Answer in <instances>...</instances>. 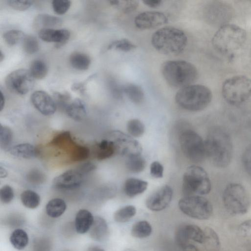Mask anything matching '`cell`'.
I'll return each mask as SVG.
<instances>
[{"instance_id":"6da1fadb","label":"cell","mask_w":251,"mask_h":251,"mask_svg":"<svg viewBox=\"0 0 251 251\" xmlns=\"http://www.w3.org/2000/svg\"><path fill=\"white\" fill-rule=\"evenodd\" d=\"M206 156L219 168H225L230 163L233 145L228 133L223 127H211L204 141Z\"/></svg>"},{"instance_id":"7a4b0ae2","label":"cell","mask_w":251,"mask_h":251,"mask_svg":"<svg viewBox=\"0 0 251 251\" xmlns=\"http://www.w3.org/2000/svg\"><path fill=\"white\" fill-rule=\"evenodd\" d=\"M246 31L242 27L227 24L220 26L212 39V45L220 53L231 59L244 46Z\"/></svg>"},{"instance_id":"3957f363","label":"cell","mask_w":251,"mask_h":251,"mask_svg":"<svg viewBox=\"0 0 251 251\" xmlns=\"http://www.w3.org/2000/svg\"><path fill=\"white\" fill-rule=\"evenodd\" d=\"M186 34L173 26H166L156 30L152 35L151 42L154 48L160 53L168 55L181 53L187 45Z\"/></svg>"},{"instance_id":"277c9868","label":"cell","mask_w":251,"mask_h":251,"mask_svg":"<svg viewBox=\"0 0 251 251\" xmlns=\"http://www.w3.org/2000/svg\"><path fill=\"white\" fill-rule=\"evenodd\" d=\"M161 71L169 85L180 89L191 85L198 76L196 67L191 63L183 60L165 61L161 66Z\"/></svg>"},{"instance_id":"5b68a950","label":"cell","mask_w":251,"mask_h":251,"mask_svg":"<svg viewBox=\"0 0 251 251\" xmlns=\"http://www.w3.org/2000/svg\"><path fill=\"white\" fill-rule=\"evenodd\" d=\"M212 93L206 86L191 84L180 89L176 93L175 100L182 108L199 111L205 108L211 102Z\"/></svg>"},{"instance_id":"8992f818","label":"cell","mask_w":251,"mask_h":251,"mask_svg":"<svg viewBox=\"0 0 251 251\" xmlns=\"http://www.w3.org/2000/svg\"><path fill=\"white\" fill-rule=\"evenodd\" d=\"M222 94L231 105L242 104L251 97V79L243 75L228 78L223 83Z\"/></svg>"},{"instance_id":"52a82bcc","label":"cell","mask_w":251,"mask_h":251,"mask_svg":"<svg viewBox=\"0 0 251 251\" xmlns=\"http://www.w3.org/2000/svg\"><path fill=\"white\" fill-rule=\"evenodd\" d=\"M211 189L210 180L203 168L195 165L187 168L182 180V192L185 196L206 195Z\"/></svg>"},{"instance_id":"ba28073f","label":"cell","mask_w":251,"mask_h":251,"mask_svg":"<svg viewBox=\"0 0 251 251\" xmlns=\"http://www.w3.org/2000/svg\"><path fill=\"white\" fill-rule=\"evenodd\" d=\"M223 202L226 210L230 214L241 215L246 213L250 206L247 190L241 184L230 183L223 193Z\"/></svg>"},{"instance_id":"9c48e42d","label":"cell","mask_w":251,"mask_h":251,"mask_svg":"<svg viewBox=\"0 0 251 251\" xmlns=\"http://www.w3.org/2000/svg\"><path fill=\"white\" fill-rule=\"evenodd\" d=\"M179 142L182 151L191 161L201 162L207 157L204 141L195 131L188 129L183 131Z\"/></svg>"},{"instance_id":"30bf717a","label":"cell","mask_w":251,"mask_h":251,"mask_svg":"<svg viewBox=\"0 0 251 251\" xmlns=\"http://www.w3.org/2000/svg\"><path fill=\"white\" fill-rule=\"evenodd\" d=\"M178 207L185 215L200 220L208 219L213 213L211 203L200 195L185 196L179 201Z\"/></svg>"},{"instance_id":"8fae6325","label":"cell","mask_w":251,"mask_h":251,"mask_svg":"<svg viewBox=\"0 0 251 251\" xmlns=\"http://www.w3.org/2000/svg\"><path fill=\"white\" fill-rule=\"evenodd\" d=\"M106 139L111 141L114 144L116 153L126 158L141 154L142 147L140 143L131 136L122 131L113 130L110 131Z\"/></svg>"},{"instance_id":"7c38bea8","label":"cell","mask_w":251,"mask_h":251,"mask_svg":"<svg viewBox=\"0 0 251 251\" xmlns=\"http://www.w3.org/2000/svg\"><path fill=\"white\" fill-rule=\"evenodd\" d=\"M5 83L6 87L11 92L23 95L33 88L34 78L29 70L20 69L8 74L5 78Z\"/></svg>"},{"instance_id":"4fadbf2b","label":"cell","mask_w":251,"mask_h":251,"mask_svg":"<svg viewBox=\"0 0 251 251\" xmlns=\"http://www.w3.org/2000/svg\"><path fill=\"white\" fill-rule=\"evenodd\" d=\"M206 13L210 23L220 27L228 24L233 15L231 6L221 1H215L208 5Z\"/></svg>"},{"instance_id":"5bb4252c","label":"cell","mask_w":251,"mask_h":251,"mask_svg":"<svg viewBox=\"0 0 251 251\" xmlns=\"http://www.w3.org/2000/svg\"><path fill=\"white\" fill-rule=\"evenodd\" d=\"M167 16L158 11H145L134 19L135 25L139 29L146 30L160 26L168 23Z\"/></svg>"},{"instance_id":"9a60e30c","label":"cell","mask_w":251,"mask_h":251,"mask_svg":"<svg viewBox=\"0 0 251 251\" xmlns=\"http://www.w3.org/2000/svg\"><path fill=\"white\" fill-rule=\"evenodd\" d=\"M173 190L168 185H164L151 195L147 199V207L153 211H159L167 207L173 197Z\"/></svg>"},{"instance_id":"2e32d148","label":"cell","mask_w":251,"mask_h":251,"mask_svg":"<svg viewBox=\"0 0 251 251\" xmlns=\"http://www.w3.org/2000/svg\"><path fill=\"white\" fill-rule=\"evenodd\" d=\"M30 99L34 107L43 115H52L57 109L53 98L45 91L38 90L34 92Z\"/></svg>"},{"instance_id":"e0dca14e","label":"cell","mask_w":251,"mask_h":251,"mask_svg":"<svg viewBox=\"0 0 251 251\" xmlns=\"http://www.w3.org/2000/svg\"><path fill=\"white\" fill-rule=\"evenodd\" d=\"M82 182V174L78 171L71 170L55 177L53 185L58 189L70 190L78 188Z\"/></svg>"},{"instance_id":"ac0fdd59","label":"cell","mask_w":251,"mask_h":251,"mask_svg":"<svg viewBox=\"0 0 251 251\" xmlns=\"http://www.w3.org/2000/svg\"><path fill=\"white\" fill-rule=\"evenodd\" d=\"M38 35L45 42L55 43L58 47L67 42L70 37V32L66 29L47 28L40 30Z\"/></svg>"},{"instance_id":"d6986e66","label":"cell","mask_w":251,"mask_h":251,"mask_svg":"<svg viewBox=\"0 0 251 251\" xmlns=\"http://www.w3.org/2000/svg\"><path fill=\"white\" fill-rule=\"evenodd\" d=\"M94 221L92 213L86 209L79 210L75 218V226L76 232L84 234L91 228Z\"/></svg>"},{"instance_id":"ffe728a7","label":"cell","mask_w":251,"mask_h":251,"mask_svg":"<svg viewBox=\"0 0 251 251\" xmlns=\"http://www.w3.org/2000/svg\"><path fill=\"white\" fill-rule=\"evenodd\" d=\"M62 24V19L59 17L47 14H40L35 17L33 27L35 30L39 31L43 29L60 26Z\"/></svg>"},{"instance_id":"44dd1931","label":"cell","mask_w":251,"mask_h":251,"mask_svg":"<svg viewBox=\"0 0 251 251\" xmlns=\"http://www.w3.org/2000/svg\"><path fill=\"white\" fill-rule=\"evenodd\" d=\"M89 234L91 238L95 241L101 242L105 240L109 234L108 227L105 220L99 216L94 217Z\"/></svg>"},{"instance_id":"7402d4cb","label":"cell","mask_w":251,"mask_h":251,"mask_svg":"<svg viewBox=\"0 0 251 251\" xmlns=\"http://www.w3.org/2000/svg\"><path fill=\"white\" fill-rule=\"evenodd\" d=\"M9 153L18 158L31 159L38 154L37 149L32 145L23 143L15 145L8 149Z\"/></svg>"},{"instance_id":"603a6c76","label":"cell","mask_w":251,"mask_h":251,"mask_svg":"<svg viewBox=\"0 0 251 251\" xmlns=\"http://www.w3.org/2000/svg\"><path fill=\"white\" fill-rule=\"evenodd\" d=\"M148 182L135 178L127 179L124 184L125 194L129 197H133L143 193L147 188Z\"/></svg>"},{"instance_id":"cb8c5ba5","label":"cell","mask_w":251,"mask_h":251,"mask_svg":"<svg viewBox=\"0 0 251 251\" xmlns=\"http://www.w3.org/2000/svg\"><path fill=\"white\" fill-rule=\"evenodd\" d=\"M65 112L71 119L80 121L86 115V108L84 102L79 99H75L67 107Z\"/></svg>"},{"instance_id":"d4e9b609","label":"cell","mask_w":251,"mask_h":251,"mask_svg":"<svg viewBox=\"0 0 251 251\" xmlns=\"http://www.w3.org/2000/svg\"><path fill=\"white\" fill-rule=\"evenodd\" d=\"M50 144L62 150H70V153L76 144L69 131H64L56 135Z\"/></svg>"},{"instance_id":"484cf974","label":"cell","mask_w":251,"mask_h":251,"mask_svg":"<svg viewBox=\"0 0 251 251\" xmlns=\"http://www.w3.org/2000/svg\"><path fill=\"white\" fill-rule=\"evenodd\" d=\"M67 205L65 201L60 198H54L47 203L46 206L47 214L51 218H58L65 211Z\"/></svg>"},{"instance_id":"4316f807","label":"cell","mask_w":251,"mask_h":251,"mask_svg":"<svg viewBox=\"0 0 251 251\" xmlns=\"http://www.w3.org/2000/svg\"><path fill=\"white\" fill-rule=\"evenodd\" d=\"M96 147V156L100 160L108 158L116 153L113 143L107 139L102 140Z\"/></svg>"},{"instance_id":"83f0119b","label":"cell","mask_w":251,"mask_h":251,"mask_svg":"<svg viewBox=\"0 0 251 251\" xmlns=\"http://www.w3.org/2000/svg\"><path fill=\"white\" fill-rule=\"evenodd\" d=\"M9 240L15 249L22 250L27 245L29 239L27 233L24 230L17 228L12 232Z\"/></svg>"},{"instance_id":"f1b7e54d","label":"cell","mask_w":251,"mask_h":251,"mask_svg":"<svg viewBox=\"0 0 251 251\" xmlns=\"http://www.w3.org/2000/svg\"><path fill=\"white\" fill-rule=\"evenodd\" d=\"M70 62L74 68L79 70H86L89 67L91 59L86 54L75 52L70 56Z\"/></svg>"},{"instance_id":"f546056e","label":"cell","mask_w":251,"mask_h":251,"mask_svg":"<svg viewBox=\"0 0 251 251\" xmlns=\"http://www.w3.org/2000/svg\"><path fill=\"white\" fill-rule=\"evenodd\" d=\"M124 92L131 101L140 104L144 99V93L142 88L134 84H128L124 86Z\"/></svg>"},{"instance_id":"4dcf8cb0","label":"cell","mask_w":251,"mask_h":251,"mask_svg":"<svg viewBox=\"0 0 251 251\" xmlns=\"http://www.w3.org/2000/svg\"><path fill=\"white\" fill-rule=\"evenodd\" d=\"M152 232L150 224L146 221H140L135 223L131 230V235L136 238H144L149 236Z\"/></svg>"},{"instance_id":"1f68e13d","label":"cell","mask_w":251,"mask_h":251,"mask_svg":"<svg viewBox=\"0 0 251 251\" xmlns=\"http://www.w3.org/2000/svg\"><path fill=\"white\" fill-rule=\"evenodd\" d=\"M186 235L189 240H193L200 244L205 242V237L204 230L193 224L184 226Z\"/></svg>"},{"instance_id":"d6a6232c","label":"cell","mask_w":251,"mask_h":251,"mask_svg":"<svg viewBox=\"0 0 251 251\" xmlns=\"http://www.w3.org/2000/svg\"><path fill=\"white\" fill-rule=\"evenodd\" d=\"M20 198L23 204L30 209L36 208L40 203V196L36 192L30 190L23 192Z\"/></svg>"},{"instance_id":"836d02e7","label":"cell","mask_w":251,"mask_h":251,"mask_svg":"<svg viewBox=\"0 0 251 251\" xmlns=\"http://www.w3.org/2000/svg\"><path fill=\"white\" fill-rule=\"evenodd\" d=\"M126 164L130 172L138 173L144 170L146 161L141 154L134 155L126 158Z\"/></svg>"},{"instance_id":"e575fe53","label":"cell","mask_w":251,"mask_h":251,"mask_svg":"<svg viewBox=\"0 0 251 251\" xmlns=\"http://www.w3.org/2000/svg\"><path fill=\"white\" fill-rule=\"evenodd\" d=\"M206 243L210 251H219L220 249V241L216 231L209 227L204 229Z\"/></svg>"},{"instance_id":"d590c367","label":"cell","mask_w":251,"mask_h":251,"mask_svg":"<svg viewBox=\"0 0 251 251\" xmlns=\"http://www.w3.org/2000/svg\"><path fill=\"white\" fill-rule=\"evenodd\" d=\"M136 213V209L133 205H126L118 210L114 214L115 221L118 223H125L132 218Z\"/></svg>"},{"instance_id":"8d00e7d4","label":"cell","mask_w":251,"mask_h":251,"mask_svg":"<svg viewBox=\"0 0 251 251\" xmlns=\"http://www.w3.org/2000/svg\"><path fill=\"white\" fill-rule=\"evenodd\" d=\"M29 71L34 78L41 79L46 76L48 67L44 61L36 59L31 62Z\"/></svg>"},{"instance_id":"74e56055","label":"cell","mask_w":251,"mask_h":251,"mask_svg":"<svg viewBox=\"0 0 251 251\" xmlns=\"http://www.w3.org/2000/svg\"><path fill=\"white\" fill-rule=\"evenodd\" d=\"M127 130L133 137L141 136L145 131V126L143 123L138 119H131L127 123Z\"/></svg>"},{"instance_id":"f35d334b","label":"cell","mask_w":251,"mask_h":251,"mask_svg":"<svg viewBox=\"0 0 251 251\" xmlns=\"http://www.w3.org/2000/svg\"><path fill=\"white\" fill-rule=\"evenodd\" d=\"M26 36L25 33L21 30L12 29L6 31L3 34V38L7 44L13 46L21 40H23Z\"/></svg>"},{"instance_id":"ab89813d","label":"cell","mask_w":251,"mask_h":251,"mask_svg":"<svg viewBox=\"0 0 251 251\" xmlns=\"http://www.w3.org/2000/svg\"><path fill=\"white\" fill-rule=\"evenodd\" d=\"M90 155L89 149L85 146L76 144L71 152L70 158L74 161H81L87 159Z\"/></svg>"},{"instance_id":"60d3db41","label":"cell","mask_w":251,"mask_h":251,"mask_svg":"<svg viewBox=\"0 0 251 251\" xmlns=\"http://www.w3.org/2000/svg\"><path fill=\"white\" fill-rule=\"evenodd\" d=\"M136 46L126 39L115 41L108 46L107 49H115L122 51H129L134 50Z\"/></svg>"},{"instance_id":"b9f144b4","label":"cell","mask_w":251,"mask_h":251,"mask_svg":"<svg viewBox=\"0 0 251 251\" xmlns=\"http://www.w3.org/2000/svg\"><path fill=\"white\" fill-rule=\"evenodd\" d=\"M23 41V49L27 53L33 54L38 50L39 43L35 37L32 35L26 36Z\"/></svg>"},{"instance_id":"7bdbcfd3","label":"cell","mask_w":251,"mask_h":251,"mask_svg":"<svg viewBox=\"0 0 251 251\" xmlns=\"http://www.w3.org/2000/svg\"><path fill=\"white\" fill-rule=\"evenodd\" d=\"M12 140V132L8 127L1 125L0 128V146L1 149H7Z\"/></svg>"},{"instance_id":"ee69618b","label":"cell","mask_w":251,"mask_h":251,"mask_svg":"<svg viewBox=\"0 0 251 251\" xmlns=\"http://www.w3.org/2000/svg\"><path fill=\"white\" fill-rule=\"evenodd\" d=\"M53 99L55 102L57 107L65 111L67 107L71 103V96L68 93H62L54 92L53 94Z\"/></svg>"},{"instance_id":"f6af8a7d","label":"cell","mask_w":251,"mask_h":251,"mask_svg":"<svg viewBox=\"0 0 251 251\" xmlns=\"http://www.w3.org/2000/svg\"><path fill=\"white\" fill-rule=\"evenodd\" d=\"M52 243L48 238L40 237L35 239L33 242L34 251H50Z\"/></svg>"},{"instance_id":"bcb514c9","label":"cell","mask_w":251,"mask_h":251,"mask_svg":"<svg viewBox=\"0 0 251 251\" xmlns=\"http://www.w3.org/2000/svg\"><path fill=\"white\" fill-rule=\"evenodd\" d=\"M71 1L68 0H53L52 1V8L58 15L65 14L69 9Z\"/></svg>"},{"instance_id":"7dc6e473","label":"cell","mask_w":251,"mask_h":251,"mask_svg":"<svg viewBox=\"0 0 251 251\" xmlns=\"http://www.w3.org/2000/svg\"><path fill=\"white\" fill-rule=\"evenodd\" d=\"M7 2L8 4L12 8L19 11H24L32 5L33 1L29 0H8Z\"/></svg>"},{"instance_id":"c3c4849f","label":"cell","mask_w":251,"mask_h":251,"mask_svg":"<svg viewBox=\"0 0 251 251\" xmlns=\"http://www.w3.org/2000/svg\"><path fill=\"white\" fill-rule=\"evenodd\" d=\"M242 161L244 169L251 177V144L244 150Z\"/></svg>"},{"instance_id":"681fc988","label":"cell","mask_w":251,"mask_h":251,"mask_svg":"<svg viewBox=\"0 0 251 251\" xmlns=\"http://www.w3.org/2000/svg\"><path fill=\"white\" fill-rule=\"evenodd\" d=\"M14 191L12 188L8 185H4L0 191V198L3 203L10 202L14 198Z\"/></svg>"},{"instance_id":"f907efd6","label":"cell","mask_w":251,"mask_h":251,"mask_svg":"<svg viewBox=\"0 0 251 251\" xmlns=\"http://www.w3.org/2000/svg\"><path fill=\"white\" fill-rule=\"evenodd\" d=\"M175 237L177 245L182 249L189 244V240L186 235L184 226L179 227L177 229Z\"/></svg>"},{"instance_id":"816d5d0a","label":"cell","mask_w":251,"mask_h":251,"mask_svg":"<svg viewBox=\"0 0 251 251\" xmlns=\"http://www.w3.org/2000/svg\"><path fill=\"white\" fill-rule=\"evenodd\" d=\"M237 232L242 237H251V219L242 222L238 226Z\"/></svg>"},{"instance_id":"f5cc1de1","label":"cell","mask_w":251,"mask_h":251,"mask_svg":"<svg viewBox=\"0 0 251 251\" xmlns=\"http://www.w3.org/2000/svg\"><path fill=\"white\" fill-rule=\"evenodd\" d=\"M118 6L121 7L123 13L129 14L137 9L138 6V1L137 0L120 1Z\"/></svg>"},{"instance_id":"db71d44e","label":"cell","mask_w":251,"mask_h":251,"mask_svg":"<svg viewBox=\"0 0 251 251\" xmlns=\"http://www.w3.org/2000/svg\"><path fill=\"white\" fill-rule=\"evenodd\" d=\"M110 89L113 97L117 99H121L123 98L124 87L121 86L114 80L110 81Z\"/></svg>"},{"instance_id":"11a10c76","label":"cell","mask_w":251,"mask_h":251,"mask_svg":"<svg viewBox=\"0 0 251 251\" xmlns=\"http://www.w3.org/2000/svg\"><path fill=\"white\" fill-rule=\"evenodd\" d=\"M163 167L158 161L153 162L150 166L151 175L155 178H161L163 175Z\"/></svg>"},{"instance_id":"9f6ffc18","label":"cell","mask_w":251,"mask_h":251,"mask_svg":"<svg viewBox=\"0 0 251 251\" xmlns=\"http://www.w3.org/2000/svg\"><path fill=\"white\" fill-rule=\"evenodd\" d=\"M96 168V166L94 164L88 162L80 165L77 171L82 174V173H87L91 172L95 170Z\"/></svg>"},{"instance_id":"6f0895ef","label":"cell","mask_w":251,"mask_h":251,"mask_svg":"<svg viewBox=\"0 0 251 251\" xmlns=\"http://www.w3.org/2000/svg\"><path fill=\"white\" fill-rule=\"evenodd\" d=\"M143 2L148 6L153 8L160 6L162 3L160 0H145Z\"/></svg>"},{"instance_id":"680465c9","label":"cell","mask_w":251,"mask_h":251,"mask_svg":"<svg viewBox=\"0 0 251 251\" xmlns=\"http://www.w3.org/2000/svg\"><path fill=\"white\" fill-rule=\"evenodd\" d=\"M182 251H199L198 249L193 245L189 244L182 249Z\"/></svg>"},{"instance_id":"91938a15","label":"cell","mask_w":251,"mask_h":251,"mask_svg":"<svg viewBox=\"0 0 251 251\" xmlns=\"http://www.w3.org/2000/svg\"><path fill=\"white\" fill-rule=\"evenodd\" d=\"M0 109L1 111L4 106L5 104V97L2 92L0 91Z\"/></svg>"},{"instance_id":"94428289","label":"cell","mask_w":251,"mask_h":251,"mask_svg":"<svg viewBox=\"0 0 251 251\" xmlns=\"http://www.w3.org/2000/svg\"><path fill=\"white\" fill-rule=\"evenodd\" d=\"M86 251H105V250L98 246H91L89 247Z\"/></svg>"},{"instance_id":"6125c7cd","label":"cell","mask_w":251,"mask_h":251,"mask_svg":"<svg viewBox=\"0 0 251 251\" xmlns=\"http://www.w3.org/2000/svg\"><path fill=\"white\" fill-rule=\"evenodd\" d=\"M7 175V172L4 168L1 166L0 167V178H4Z\"/></svg>"},{"instance_id":"be15d7a7","label":"cell","mask_w":251,"mask_h":251,"mask_svg":"<svg viewBox=\"0 0 251 251\" xmlns=\"http://www.w3.org/2000/svg\"><path fill=\"white\" fill-rule=\"evenodd\" d=\"M120 1L119 0H110L109 3L111 5L118 6L120 4Z\"/></svg>"},{"instance_id":"e7e4bbea","label":"cell","mask_w":251,"mask_h":251,"mask_svg":"<svg viewBox=\"0 0 251 251\" xmlns=\"http://www.w3.org/2000/svg\"><path fill=\"white\" fill-rule=\"evenodd\" d=\"M4 58V54L2 52V51L0 50V62H1Z\"/></svg>"},{"instance_id":"03108f58","label":"cell","mask_w":251,"mask_h":251,"mask_svg":"<svg viewBox=\"0 0 251 251\" xmlns=\"http://www.w3.org/2000/svg\"><path fill=\"white\" fill-rule=\"evenodd\" d=\"M125 251H136L135 250H133L132 249H127Z\"/></svg>"}]
</instances>
